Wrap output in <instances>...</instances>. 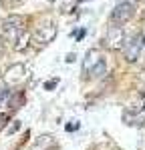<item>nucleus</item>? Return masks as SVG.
Returning a JSON list of instances; mask_svg holds the SVG:
<instances>
[{"label": "nucleus", "instance_id": "a211bd4d", "mask_svg": "<svg viewBox=\"0 0 145 150\" xmlns=\"http://www.w3.org/2000/svg\"><path fill=\"white\" fill-rule=\"evenodd\" d=\"M127 2H131V4H133V2H137V0H127Z\"/></svg>", "mask_w": 145, "mask_h": 150}, {"label": "nucleus", "instance_id": "1a4fd4ad", "mask_svg": "<svg viewBox=\"0 0 145 150\" xmlns=\"http://www.w3.org/2000/svg\"><path fill=\"white\" fill-rule=\"evenodd\" d=\"M105 72H107V66H105V62L101 60V62H99V64H97V66H95V68H93V70H91L89 74H91L93 78H101V76L105 74Z\"/></svg>", "mask_w": 145, "mask_h": 150}, {"label": "nucleus", "instance_id": "0eeeda50", "mask_svg": "<svg viewBox=\"0 0 145 150\" xmlns=\"http://www.w3.org/2000/svg\"><path fill=\"white\" fill-rule=\"evenodd\" d=\"M99 62H101V52H99L97 48H91V50L85 54V60H83V72H85V74H89V72L95 68Z\"/></svg>", "mask_w": 145, "mask_h": 150}, {"label": "nucleus", "instance_id": "6e6552de", "mask_svg": "<svg viewBox=\"0 0 145 150\" xmlns=\"http://www.w3.org/2000/svg\"><path fill=\"white\" fill-rule=\"evenodd\" d=\"M28 42H30V34H28V32H22V34L16 38V42H14V50L22 52L24 48L28 46Z\"/></svg>", "mask_w": 145, "mask_h": 150}, {"label": "nucleus", "instance_id": "f257e3e1", "mask_svg": "<svg viewBox=\"0 0 145 150\" xmlns=\"http://www.w3.org/2000/svg\"><path fill=\"white\" fill-rule=\"evenodd\" d=\"M22 28H24V18L22 16H10V18H6V20L0 22V34H2V38H4L6 42L14 44L16 38L24 32Z\"/></svg>", "mask_w": 145, "mask_h": 150}, {"label": "nucleus", "instance_id": "423d86ee", "mask_svg": "<svg viewBox=\"0 0 145 150\" xmlns=\"http://www.w3.org/2000/svg\"><path fill=\"white\" fill-rule=\"evenodd\" d=\"M55 36H57V26H55L52 22L38 26V28H36V32H34L36 42H40V44H48V42H52V40H55Z\"/></svg>", "mask_w": 145, "mask_h": 150}, {"label": "nucleus", "instance_id": "f3484780", "mask_svg": "<svg viewBox=\"0 0 145 150\" xmlns=\"http://www.w3.org/2000/svg\"><path fill=\"white\" fill-rule=\"evenodd\" d=\"M2 126H4V116L0 114V128H2Z\"/></svg>", "mask_w": 145, "mask_h": 150}, {"label": "nucleus", "instance_id": "7ed1b4c3", "mask_svg": "<svg viewBox=\"0 0 145 150\" xmlns=\"http://www.w3.org/2000/svg\"><path fill=\"white\" fill-rule=\"evenodd\" d=\"M125 44V32L121 26H109L107 28V34H105V46L111 48V50H119Z\"/></svg>", "mask_w": 145, "mask_h": 150}, {"label": "nucleus", "instance_id": "9d476101", "mask_svg": "<svg viewBox=\"0 0 145 150\" xmlns=\"http://www.w3.org/2000/svg\"><path fill=\"white\" fill-rule=\"evenodd\" d=\"M50 144H52V136H40V138H38V142H36V148L34 150L47 148V146H50Z\"/></svg>", "mask_w": 145, "mask_h": 150}, {"label": "nucleus", "instance_id": "f03ea898", "mask_svg": "<svg viewBox=\"0 0 145 150\" xmlns=\"http://www.w3.org/2000/svg\"><path fill=\"white\" fill-rule=\"evenodd\" d=\"M143 44H145V36L141 32H137V34L129 38V40H125V44H123V56L127 62H135L139 54H141V50H143Z\"/></svg>", "mask_w": 145, "mask_h": 150}, {"label": "nucleus", "instance_id": "2eb2a0df", "mask_svg": "<svg viewBox=\"0 0 145 150\" xmlns=\"http://www.w3.org/2000/svg\"><path fill=\"white\" fill-rule=\"evenodd\" d=\"M75 58H77L75 54H69V56H67V62H75Z\"/></svg>", "mask_w": 145, "mask_h": 150}, {"label": "nucleus", "instance_id": "dca6fc26", "mask_svg": "<svg viewBox=\"0 0 145 150\" xmlns=\"http://www.w3.org/2000/svg\"><path fill=\"white\" fill-rule=\"evenodd\" d=\"M16 2H20V0H4V4H16Z\"/></svg>", "mask_w": 145, "mask_h": 150}, {"label": "nucleus", "instance_id": "6ab92c4d", "mask_svg": "<svg viewBox=\"0 0 145 150\" xmlns=\"http://www.w3.org/2000/svg\"><path fill=\"white\" fill-rule=\"evenodd\" d=\"M143 98H145V88H143Z\"/></svg>", "mask_w": 145, "mask_h": 150}, {"label": "nucleus", "instance_id": "4468645a", "mask_svg": "<svg viewBox=\"0 0 145 150\" xmlns=\"http://www.w3.org/2000/svg\"><path fill=\"white\" fill-rule=\"evenodd\" d=\"M18 128H20V122H16V124H14V126L10 128V132H16V130H18Z\"/></svg>", "mask_w": 145, "mask_h": 150}, {"label": "nucleus", "instance_id": "20e7f679", "mask_svg": "<svg viewBox=\"0 0 145 150\" xmlns=\"http://www.w3.org/2000/svg\"><path fill=\"white\" fill-rule=\"evenodd\" d=\"M26 76H28V72H26L24 64H12L4 74V84L6 86H16V84L26 80Z\"/></svg>", "mask_w": 145, "mask_h": 150}, {"label": "nucleus", "instance_id": "ddd939ff", "mask_svg": "<svg viewBox=\"0 0 145 150\" xmlns=\"http://www.w3.org/2000/svg\"><path fill=\"white\" fill-rule=\"evenodd\" d=\"M77 128H79V122H75V124H69V126H67V130H69V132H72V130H77Z\"/></svg>", "mask_w": 145, "mask_h": 150}, {"label": "nucleus", "instance_id": "9b49d317", "mask_svg": "<svg viewBox=\"0 0 145 150\" xmlns=\"http://www.w3.org/2000/svg\"><path fill=\"white\" fill-rule=\"evenodd\" d=\"M57 84H59V80H48V82H45V88H47V90H52Z\"/></svg>", "mask_w": 145, "mask_h": 150}, {"label": "nucleus", "instance_id": "39448f33", "mask_svg": "<svg viewBox=\"0 0 145 150\" xmlns=\"http://www.w3.org/2000/svg\"><path fill=\"white\" fill-rule=\"evenodd\" d=\"M131 16H133V4L131 2H119L115 8H113V12H111V20L115 24H125V22H129L131 20Z\"/></svg>", "mask_w": 145, "mask_h": 150}, {"label": "nucleus", "instance_id": "f8f14e48", "mask_svg": "<svg viewBox=\"0 0 145 150\" xmlns=\"http://www.w3.org/2000/svg\"><path fill=\"white\" fill-rule=\"evenodd\" d=\"M85 34H87V30H85V28H83V30H79V32H77V40H83Z\"/></svg>", "mask_w": 145, "mask_h": 150}]
</instances>
